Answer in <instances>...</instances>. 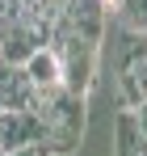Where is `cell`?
I'll return each instance as SVG.
<instances>
[{"label": "cell", "instance_id": "obj_1", "mask_svg": "<svg viewBox=\"0 0 147 156\" xmlns=\"http://www.w3.org/2000/svg\"><path fill=\"white\" fill-rule=\"evenodd\" d=\"M29 110L42 122V152L46 156H67L80 144L84 131V97L67 93L63 84H34Z\"/></svg>", "mask_w": 147, "mask_h": 156}, {"label": "cell", "instance_id": "obj_2", "mask_svg": "<svg viewBox=\"0 0 147 156\" xmlns=\"http://www.w3.org/2000/svg\"><path fill=\"white\" fill-rule=\"evenodd\" d=\"M50 51L59 59V84L67 93H80L84 97L88 84H93V72H97V42H88L80 34H63Z\"/></svg>", "mask_w": 147, "mask_h": 156}, {"label": "cell", "instance_id": "obj_3", "mask_svg": "<svg viewBox=\"0 0 147 156\" xmlns=\"http://www.w3.org/2000/svg\"><path fill=\"white\" fill-rule=\"evenodd\" d=\"M38 47H42V38H38V30L29 26V21H21V17H0V59H4V63L21 68Z\"/></svg>", "mask_w": 147, "mask_h": 156}, {"label": "cell", "instance_id": "obj_4", "mask_svg": "<svg viewBox=\"0 0 147 156\" xmlns=\"http://www.w3.org/2000/svg\"><path fill=\"white\" fill-rule=\"evenodd\" d=\"M42 144V122L34 110H0V152Z\"/></svg>", "mask_w": 147, "mask_h": 156}, {"label": "cell", "instance_id": "obj_5", "mask_svg": "<svg viewBox=\"0 0 147 156\" xmlns=\"http://www.w3.org/2000/svg\"><path fill=\"white\" fill-rule=\"evenodd\" d=\"M114 156H147V135L139 131L130 110L114 114Z\"/></svg>", "mask_w": 147, "mask_h": 156}, {"label": "cell", "instance_id": "obj_6", "mask_svg": "<svg viewBox=\"0 0 147 156\" xmlns=\"http://www.w3.org/2000/svg\"><path fill=\"white\" fill-rule=\"evenodd\" d=\"M21 68H25V76L34 80V84H59V59H55L50 47H38Z\"/></svg>", "mask_w": 147, "mask_h": 156}, {"label": "cell", "instance_id": "obj_7", "mask_svg": "<svg viewBox=\"0 0 147 156\" xmlns=\"http://www.w3.org/2000/svg\"><path fill=\"white\" fill-rule=\"evenodd\" d=\"M130 114H135V122H139V131L147 135V101H139V105H130Z\"/></svg>", "mask_w": 147, "mask_h": 156}]
</instances>
